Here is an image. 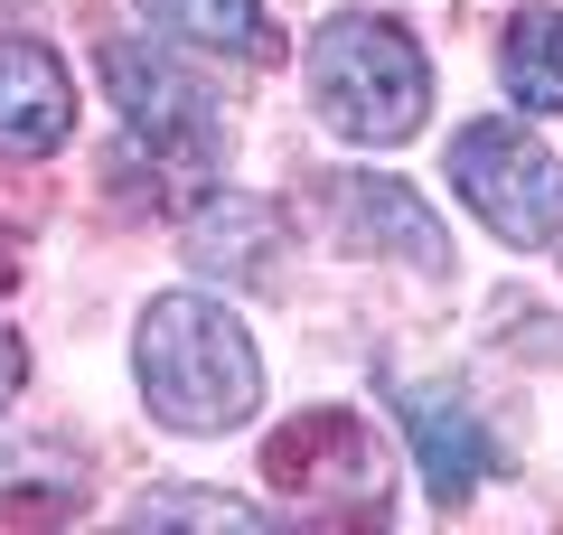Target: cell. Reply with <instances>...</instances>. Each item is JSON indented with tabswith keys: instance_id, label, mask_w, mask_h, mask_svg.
Masks as SVG:
<instances>
[{
	"instance_id": "cell-1",
	"label": "cell",
	"mask_w": 563,
	"mask_h": 535,
	"mask_svg": "<svg viewBox=\"0 0 563 535\" xmlns=\"http://www.w3.org/2000/svg\"><path fill=\"white\" fill-rule=\"evenodd\" d=\"M132 376L169 433H235L263 404V348L217 292H161L132 329Z\"/></svg>"
},
{
	"instance_id": "cell-2",
	"label": "cell",
	"mask_w": 563,
	"mask_h": 535,
	"mask_svg": "<svg viewBox=\"0 0 563 535\" xmlns=\"http://www.w3.org/2000/svg\"><path fill=\"white\" fill-rule=\"evenodd\" d=\"M310 113L339 141H413L432 113V57L413 47V29L376 20V10H339L310 39Z\"/></svg>"
},
{
	"instance_id": "cell-3",
	"label": "cell",
	"mask_w": 563,
	"mask_h": 535,
	"mask_svg": "<svg viewBox=\"0 0 563 535\" xmlns=\"http://www.w3.org/2000/svg\"><path fill=\"white\" fill-rule=\"evenodd\" d=\"M451 188L461 207L488 226L498 244L536 254V244H563V151H544L526 122H461L451 141Z\"/></svg>"
},
{
	"instance_id": "cell-4",
	"label": "cell",
	"mask_w": 563,
	"mask_h": 535,
	"mask_svg": "<svg viewBox=\"0 0 563 535\" xmlns=\"http://www.w3.org/2000/svg\"><path fill=\"white\" fill-rule=\"evenodd\" d=\"M103 95H113L122 132H132L151 160H169V170H207V160L225 151V113H217V95H207L188 66H169L161 47L103 39Z\"/></svg>"
},
{
	"instance_id": "cell-5",
	"label": "cell",
	"mask_w": 563,
	"mask_h": 535,
	"mask_svg": "<svg viewBox=\"0 0 563 535\" xmlns=\"http://www.w3.org/2000/svg\"><path fill=\"white\" fill-rule=\"evenodd\" d=\"M263 479H273L282 498H310V507H366V498L385 489V451L376 433H366L357 414H339V404H310V414L273 423V441H263Z\"/></svg>"
},
{
	"instance_id": "cell-6",
	"label": "cell",
	"mask_w": 563,
	"mask_h": 535,
	"mask_svg": "<svg viewBox=\"0 0 563 535\" xmlns=\"http://www.w3.org/2000/svg\"><path fill=\"white\" fill-rule=\"evenodd\" d=\"M329 217L357 254H385V263H413V273H451V236L442 217L404 188V178H329Z\"/></svg>"
},
{
	"instance_id": "cell-7",
	"label": "cell",
	"mask_w": 563,
	"mask_h": 535,
	"mask_svg": "<svg viewBox=\"0 0 563 535\" xmlns=\"http://www.w3.org/2000/svg\"><path fill=\"white\" fill-rule=\"evenodd\" d=\"M395 414L404 433H413V460H422V489L442 498V507H461L470 489L488 479V460H498V441H488V423L470 414L451 385H395Z\"/></svg>"
},
{
	"instance_id": "cell-8",
	"label": "cell",
	"mask_w": 563,
	"mask_h": 535,
	"mask_svg": "<svg viewBox=\"0 0 563 535\" xmlns=\"http://www.w3.org/2000/svg\"><path fill=\"white\" fill-rule=\"evenodd\" d=\"M76 132V85H66L57 47L38 39H0V151H57V141Z\"/></svg>"
},
{
	"instance_id": "cell-9",
	"label": "cell",
	"mask_w": 563,
	"mask_h": 535,
	"mask_svg": "<svg viewBox=\"0 0 563 535\" xmlns=\"http://www.w3.org/2000/svg\"><path fill=\"white\" fill-rule=\"evenodd\" d=\"M273 254H282V217H273L263 198L217 188V198L188 207V263H198V273H217V282H254V273H273Z\"/></svg>"
},
{
	"instance_id": "cell-10",
	"label": "cell",
	"mask_w": 563,
	"mask_h": 535,
	"mask_svg": "<svg viewBox=\"0 0 563 535\" xmlns=\"http://www.w3.org/2000/svg\"><path fill=\"white\" fill-rule=\"evenodd\" d=\"M151 29L179 47H207V57H235V66H273L282 57V29L263 0H141Z\"/></svg>"
},
{
	"instance_id": "cell-11",
	"label": "cell",
	"mask_w": 563,
	"mask_h": 535,
	"mask_svg": "<svg viewBox=\"0 0 563 535\" xmlns=\"http://www.w3.org/2000/svg\"><path fill=\"white\" fill-rule=\"evenodd\" d=\"M498 85L517 113H563V10H517L498 39Z\"/></svg>"
},
{
	"instance_id": "cell-12",
	"label": "cell",
	"mask_w": 563,
	"mask_h": 535,
	"mask_svg": "<svg viewBox=\"0 0 563 535\" xmlns=\"http://www.w3.org/2000/svg\"><path fill=\"white\" fill-rule=\"evenodd\" d=\"M38 451H0V516L10 526H29V516H66L85 498V479L76 470H29Z\"/></svg>"
},
{
	"instance_id": "cell-13",
	"label": "cell",
	"mask_w": 563,
	"mask_h": 535,
	"mask_svg": "<svg viewBox=\"0 0 563 535\" xmlns=\"http://www.w3.org/2000/svg\"><path fill=\"white\" fill-rule=\"evenodd\" d=\"M132 526H263V507L254 498H217V489H151L132 507Z\"/></svg>"
},
{
	"instance_id": "cell-14",
	"label": "cell",
	"mask_w": 563,
	"mask_h": 535,
	"mask_svg": "<svg viewBox=\"0 0 563 535\" xmlns=\"http://www.w3.org/2000/svg\"><path fill=\"white\" fill-rule=\"evenodd\" d=\"M20 385H29V348H20V329H0V414L20 404Z\"/></svg>"
}]
</instances>
